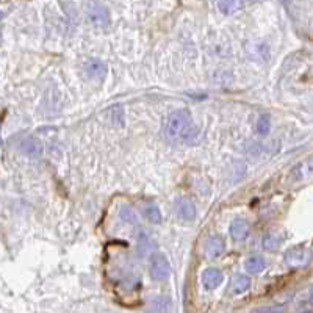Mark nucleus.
Masks as SVG:
<instances>
[{"label":"nucleus","mask_w":313,"mask_h":313,"mask_svg":"<svg viewBox=\"0 0 313 313\" xmlns=\"http://www.w3.org/2000/svg\"><path fill=\"white\" fill-rule=\"evenodd\" d=\"M0 144H2V138H0Z\"/></svg>","instance_id":"25"},{"label":"nucleus","mask_w":313,"mask_h":313,"mask_svg":"<svg viewBox=\"0 0 313 313\" xmlns=\"http://www.w3.org/2000/svg\"><path fill=\"white\" fill-rule=\"evenodd\" d=\"M135 240H136V249H138V254L144 257L146 254H149L150 251L155 247V241L152 236L149 235L147 230L144 229H138L136 233H135Z\"/></svg>","instance_id":"8"},{"label":"nucleus","mask_w":313,"mask_h":313,"mask_svg":"<svg viewBox=\"0 0 313 313\" xmlns=\"http://www.w3.org/2000/svg\"><path fill=\"white\" fill-rule=\"evenodd\" d=\"M149 273L150 277L157 282H163L171 274V266L165 254L161 252H154L150 255V263H149Z\"/></svg>","instance_id":"2"},{"label":"nucleus","mask_w":313,"mask_h":313,"mask_svg":"<svg viewBox=\"0 0 313 313\" xmlns=\"http://www.w3.org/2000/svg\"><path fill=\"white\" fill-rule=\"evenodd\" d=\"M225 251V241L219 235H211L205 243V254L210 258H216Z\"/></svg>","instance_id":"9"},{"label":"nucleus","mask_w":313,"mask_h":313,"mask_svg":"<svg viewBox=\"0 0 313 313\" xmlns=\"http://www.w3.org/2000/svg\"><path fill=\"white\" fill-rule=\"evenodd\" d=\"M85 72L93 79H104L106 74V64L99 60H90L85 64Z\"/></svg>","instance_id":"12"},{"label":"nucleus","mask_w":313,"mask_h":313,"mask_svg":"<svg viewBox=\"0 0 313 313\" xmlns=\"http://www.w3.org/2000/svg\"><path fill=\"white\" fill-rule=\"evenodd\" d=\"M284 260L290 265V266H304L309 263L310 260V251L306 249L304 246H295L290 247V249L285 252Z\"/></svg>","instance_id":"4"},{"label":"nucleus","mask_w":313,"mask_h":313,"mask_svg":"<svg viewBox=\"0 0 313 313\" xmlns=\"http://www.w3.org/2000/svg\"><path fill=\"white\" fill-rule=\"evenodd\" d=\"M147 313H154V312H150V310H149V312H147Z\"/></svg>","instance_id":"26"},{"label":"nucleus","mask_w":313,"mask_h":313,"mask_svg":"<svg viewBox=\"0 0 313 313\" xmlns=\"http://www.w3.org/2000/svg\"><path fill=\"white\" fill-rule=\"evenodd\" d=\"M302 313H313V312H302Z\"/></svg>","instance_id":"24"},{"label":"nucleus","mask_w":313,"mask_h":313,"mask_svg":"<svg viewBox=\"0 0 313 313\" xmlns=\"http://www.w3.org/2000/svg\"><path fill=\"white\" fill-rule=\"evenodd\" d=\"M2 19H3V13H2V11H0V20H2Z\"/></svg>","instance_id":"23"},{"label":"nucleus","mask_w":313,"mask_h":313,"mask_svg":"<svg viewBox=\"0 0 313 313\" xmlns=\"http://www.w3.org/2000/svg\"><path fill=\"white\" fill-rule=\"evenodd\" d=\"M176 211L182 221H193L196 218V205L187 198H180L176 201Z\"/></svg>","instance_id":"7"},{"label":"nucleus","mask_w":313,"mask_h":313,"mask_svg":"<svg viewBox=\"0 0 313 313\" xmlns=\"http://www.w3.org/2000/svg\"><path fill=\"white\" fill-rule=\"evenodd\" d=\"M19 149L22 150V154H25L30 158H38L42 155V143L35 136L22 138V141L19 143Z\"/></svg>","instance_id":"6"},{"label":"nucleus","mask_w":313,"mask_h":313,"mask_svg":"<svg viewBox=\"0 0 313 313\" xmlns=\"http://www.w3.org/2000/svg\"><path fill=\"white\" fill-rule=\"evenodd\" d=\"M255 313H280V307H268V309H260Z\"/></svg>","instance_id":"21"},{"label":"nucleus","mask_w":313,"mask_h":313,"mask_svg":"<svg viewBox=\"0 0 313 313\" xmlns=\"http://www.w3.org/2000/svg\"><path fill=\"white\" fill-rule=\"evenodd\" d=\"M230 236L235 241H244L251 230V225L244 219H235L230 224Z\"/></svg>","instance_id":"10"},{"label":"nucleus","mask_w":313,"mask_h":313,"mask_svg":"<svg viewBox=\"0 0 313 313\" xmlns=\"http://www.w3.org/2000/svg\"><path fill=\"white\" fill-rule=\"evenodd\" d=\"M251 287V279L249 276L244 274H235L232 279V291L235 295H241L244 291H247Z\"/></svg>","instance_id":"15"},{"label":"nucleus","mask_w":313,"mask_h":313,"mask_svg":"<svg viewBox=\"0 0 313 313\" xmlns=\"http://www.w3.org/2000/svg\"><path fill=\"white\" fill-rule=\"evenodd\" d=\"M119 216L124 222H128V224H136L138 221V216H136V213L133 211V209L130 207H122L121 209V213H119Z\"/></svg>","instance_id":"20"},{"label":"nucleus","mask_w":313,"mask_h":313,"mask_svg":"<svg viewBox=\"0 0 313 313\" xmlns=\"http://www.w3.org/2000/svg\"><path fill=\"white\" fill-rule=\"evenodd\" d=\"M141 213L143 216L152 224H160L161 222V211L158 209V205L154 202H146L141 205Z\"/></svg>","instance_id":"13"},{"label":"nucleus","mask_w":313,"mask_h":313,"mask_svg":"<svg viewBox=\"0 0 313 313\" xmlns=\"http://www.w3.org/2000/svg\"><path fill=\"white\" fill-rule=\"evenodd\" d=\"M265 266H266V262H265V258L262 255H252V257L247 258L246 263H244L246 271L249 273V274L262 273L263 269H265Z\"/></svg>","instance_id":"14"},{"label":"nucleus","mask_w":313,"mask_h":313,"mask_svg":"<svg viewBox=\"0 0 313 313\" xmlns=\"http://www.w3.org/2000/svg\"><path fill=\"white\" fill-rule=\"evenodd\" d=\"M193 124L194 122L191 119V114L188 110H177L172 114H169V117L165 122L163 132L171 141H176V139H180L182 141L183 135L187 133V130Z\"/></svg>","instance_id":"1"},{"label":"nucleus","mask_w":313,"mask_h":313,"mask_svg":"<svg viewBox=\"0 0 313 313\" xmlns=\"http://www.w3.org/2000/svg\"><path fill=\"white\" fill-rule=\"evenodd\" d=\"M269 125H271V121H269V116L268 114H262L258 117V122H257V132L260 135H268L269 133Z\"/></svg>","instance_id":"19"},{"label":"nucleus","mask_w":313,"mask_h":313,"mask_svg":"<svg viewBox=\"0 0 313 313\" xmlns=\"http://www.w3.org/2000/svg\"><path fill=\"white\" fill-rule=\"evenodd\" d=\"M310 301L313 302V287H312V290H310Z\"/></svg>","instance_id":"22"},{"label":"nucleus","mask_w":313,"mask_h":313,"mask_svg":"<svg viewBox=\"0 0 313 313\" xmlns=\"http://www.w3.org/2000/svg\"><path fill=\"white\" fill-rule=\"evenodd\" d=\"M224 280L222 271L218 268H207L204 269V273L201 276V282L205 290H214L218 288Z\"/></svg>","instance_id":"5"},{"label":"nucleus","mask_w":313,"mask_h":313,"mask_svg":"<svg viewBox=\"0 0 313 313\" xmlns=\"http://www.w3.org/2000/svg\"><path fill=\"white\" fill-rule=\"evenodd\" d=\"M241 6H243V3L235 2V0H224V2H218V8L224 14H233L236 9L241 8Z\"/></svg>","instance_id":"18"},{"label":"nucleus","mask_w":313,"mask_h":313,"mask_svg":"<svg viewBox=\"0 0 313 313\" xmlns=\"http://www.w3.org/2000/svg\"><path fill=\"white\" fill-rule=\"evenodd\" d=\"M86 16L96 27H106L110 24V11L102 3H90L86 6Z\"/></svg>","instance_id":"3"},{"label":"nucleus","mask_w":313,"mask_h":313,"mask_svg":"<svg viewBox=\"0 0 313 313\" xmlns=\"http://www.w3.org/2000/svg\"><path fill=\"white\" fill-rule=\"evenodd\" d=\"M284 238L280 235L277 233H268L265 235V238H263V247H265V251L268 252H276L280 244H282Z\"/></svg>","instance_id":"16"},{"label":"nucleus","mask_w":313,"mask_h":313,"mask_svg":"<svg viewBox=\"0 0 313 313\" xmlns=\"http://www.w3.org/2000/svg\"><path fill=\"white\" fill-rule=\"evenodd\" d=\"M150 312L154 313H171V299L166 296L155 298L150 304Z\"/></svg>","instance_id":"17"},{"label":"nucleus","mask_w":313,"mask_h":313,"mask_svg":"<svg viewBox=\"0 0 313 313\" xmlns=\"http://www.w3.org/2000/svg\"><path fill=\"white\" fill-rule=\"evenodd\" d=\"M290 176L293 180H302V179L312 177L313 176V158L298 163L293 169H291Z\"/></svg>","instance_id":"11"}]
</instances>
